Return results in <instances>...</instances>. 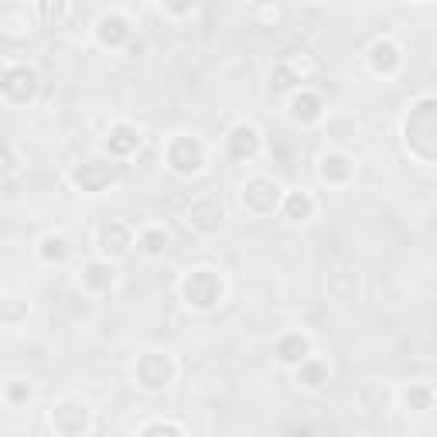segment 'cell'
Segmentation results:
<instances>
[{"label": "cell", "instance_id": "cell-6", "mask_svg": "<svg viewBox=\"0 0 437 437\" xmlns=\"http://www.w3.org/2000/svg\"><path fill=\"white\" fill-rule=\"evenodd\" d=\"M113 181V168H106V164H83L79 171H76V184H83V191H103L106 184Z\"/></svg>", "mask_w": 437, "mask_h": 437}, {"label": "cell", "instance_id": "cell-5", "mask_svg": "<svg viewBox=\"0 0 437 437\" xmlns=\"http://www.w3.org/2000/svg\"><path fill=\"white\" fill-rule=\"evenodd\" d=\"M188 215H191V226H198L202 233H212V229H219V222H222V209H219L212 198L195 202Z\"/></svg>", "mask_w": 437, "mask_h": 437}, {"label": "cell", "instance_id": "cell-21", "mask_svg": "<svg viewBox=\"0 0 437 437\" xmlns=\"http://www.w3.org/2000/svg\"><path fill=\"white\" fill-rule=\"evenodd\" d=\"M140 437H181L175 427H164V424H154V427H147Z\"/></svg>", "mask_w": 437, "mask_h": 437}, {"label": "cell", "instance_id": "cell-8", "mask_svg": "<svg viewBox=\"0 0 437 437\" xmlns=\"http://www.w3.org/2000/svg\"><path fill=\"white\" fill-rule=\"evenodd\" d=\"M257 147H260V137H257L253 127H236L229 134V154L233 158H253Z\"/></svg>", "mask_w": 437, "mask_h": 437}, {"label": "cell", "instance_id": "cell-10", "mask_svg": "<svg viewBox=\"0 0 437 437\" xmlns=\"http://www.w3.org/2000/svg\"><path fill=\"white\" fill-rule=\"evenodd\" d=\"M113 277H116V270L109 263H89L86 273H83V284L92 287V290H106L113 284Z\"/></svg>", "mask_w": 437, "mask_h": 437}, {"label": "cell", "instance_id": "cell-14", "mask_svg": "<svg viewBox=\"0 0 437 437\" xmlns=\"http://www.w3.org/2000/svg\"><path fill=\"white\" fill-rule=\"evenodd\" d=\"M372 65H376L379 72H390V69L396 65V48H393L390 41H379V45L372 48Z\"/></svg>", "mask_w": 437, "mask_h": 437}, {"label": "cell", "instance_id": "cell-9", "mask_svg": "<svg viewBox=\"0 0 437 437\" xmlns=\"http://www.w3.org/2000/svg\"><path fill=\"white\" fill-rule=\"evenodd\" d=\"M99 243H103V250L123 253V250L130 246V233H127L120 222H109V226H103V229H99Z\"/></svg>", "mask_w": 437, "mask_h": 437}, {"label": "cell", "instance_id": "cell-11", "mask_svg": "<svg viewBox=\"0 0 437 437\" xmlns=\"http://www.w3.org/2000/svg\"><path fill=\"white\" fill-rule=\"evenodd\" d=\"M137 144H140V137H137L134 127H116L109 134V151L113 154H130V151H137Z\"/></svg>", "mask_w": 437, "mask_h": 437}, {"label": "cell", "instance_id": "cell-15", "mask_svg": "<svg viewBox=\"0 0 437 437\" xmlns=\"http://www.w3.org/2000/svg\"><path fill=\"white\" fill-rule=\"evenodd\" d=\"M321 175L335 178V181H345V178L352 175V168H349V161H345V158L332 154V158H325V161H321Z\"/></svg>", "mask_w": 437, "mask_h": 437}, {"label": "cell", "instance_id": "cell-18", "mask_svg": "<svg viewBox=\"0 0 437 437\" xmlns=\"http://www.w3.org/2000/svg\"><path fill=\"white\" fill-rule=\"evenodd\" d=\"M294 113H297V120H301V116H304V120H315V116H318V99H315V96H297Z\"/></svg>", "mask_w": 437, "mask_h": 437}, {"label": "cell", "instance_id": "cell-13", "mask_svg": "<svg viewBox=\"0 0 437 437\" xmlns=\"http://www.w3.org/2000/svg\"><path fill=\"white\" fill-rule=\"evenodd\" d=\"M127 34H130V31H127V21H123V17H103V21H99V38H103L106 45H120Z\"/></svg>", "mask_w": 437, "mask_h": 437}, {"label": "cell", "instance_id": "cell-24", "mask_svg": "<svg viewBox=\"0 0 437 437\" xmlns=\"http://www.w3.org/2000/svg\"><path fill=\"white\" fill-rule=\"evenodd\" d=\"M14 171V161H10V151L0 147V175H10Z\"/></svg>", "mask_w": 437, "mask_h": 437}, {"label": "cell", "instance_id": "cell-23", "mask_svg": "<svg viewBox=\"0 0 437 437\" xmlns=\"http://www.w3.org/2000/svg\"><path fill=\"white\" fill-rule=\"evenodd\" d=\"M273 86H277V89H290V86H294V76H290L287 69H280V72L273 76Z\"/></svg>", "mask_w": 437, "mask_h": 437}, {"label": "cell", "instance_id": "cell-2", "mask_svg": "<svg viewBox=\"0 0 437 437\" xmlns=\"http://www.w3.org/2000/svg\"><path fill=\"white\" fill-rule=\"evenodd\" d=\"M168 158H171V168L175 171H198L202 168V147H198V140H191V137H178L175 144H171V151H168Z\"/></svg>", "mask_w": 437, "mask_h": 437}, {"label": "cell", "instance_id": "cell-4", "mask_svg": "<svg viewBox=\"0 0 437 437\" xmlns=\"http://www.w3.org/2000/svg\"><path fill=\"white\" fill-rule=\"evenodd\" d=\"M137 376H140V383H144V386L158 390V386H164V383L171 379V362H168L164 355L151 352V355H144V359H140V365H137Z\"/></svg>", "mask_w": 437, "mask_h": 437}, {"label": "cell", "instance_id": "cell-25", "mask_svg": "<svg viewBox=\"0 0 437 437\" xmlns=\"http://www.w3.org/2000/svg\"><path fill=\"white\" fill-rule=\"evenodd\" d=\"M290 437H308V434H304V431H294V434H290Z\"/></svg>", "mask_w": 437, "mask_h": 437}, {"label": "cell", "instance_id": "cell-16", "mask_svg": "<svg viewBox=\"0 0 437 437\" xmlns=\"http://www.w3.org/2000/svg\"><path fill=\"white\" fill-rule=\"evenodd\" d=\"M311 209H315V205H311L308 195H290V198H287V215H290V219H308Z\"/></svg>", "mask_w": 437, "mask_h": 437}, {"label": "cell", "instance_id": "cell-3", "mask_svg": "<svg viewBox=\"0 0 437 437\" xmlns=\"http://www.w3.org/2000/svg\"><path fill=\"white\" fill-rule=\"evenodd\" d=\"M277 184L273 181H266V178H253L246 188H243V202L253 209V212H273V205H277Z\"/></svg>", "mask_w": 437, "mask_h": 437}, {"label": "cell", "instance_id": "cell-22", "mask_svg": "<svg viewBox=\"0 0 437 437\" xmlns=\"http://www.w3.org/2000/svg\"><path fill=\"white\" fill-rule=\"evenodd\" d=\"M407 403H417L420 410H427V403H431V393H427V390H414V393H407Z\"/></svg>", "mask_w": 437, "mask_h": 437}, {"label": "cell", "instance_id": "cell-1", "mask_svg": "<svg viewBox=\"0 0 437 437\" xmlns=\"http://www.w3.org/2000/svg\"><path fill=\"white\" fill-rule=\"evenodd\" d=\"M219 290H222V284H219V277H215L212 270H195V273L184 280V297H188L195 308H212V304L219 301Z\"/></svg>", "mask_w": 437, "mask_h": 437}, {"label": "cell", "instance_id": "cell-17", "mask_svg": "<svg viewBox=\"0 0 437 437\" xmlns=\"http://www.w3.org/2000/svg\"><path fill=\"white\" fill-rule=\"evenodd\" d=\"M301 383H304V386H311V390H318V386L325 383V365H318V362L301 365Z\"/></svg>", "mask_w": 437, "mask_h": 437}, {"label": "cell", "instance_id": "cell-7", "mask_svg": "<svg viewBox=\"0 0 437 437\" xmlns=\"http://www.w3.org/2000/svg\"><path fill=\"white\" fill-rule=\"evenodd\" d=\"M3 92H10L17 103H24L31 92H34V72L31 69H10L7 76H3Z\"/></svg>", "mask_w": 437, "mask_h": 437}, {"label": "cell", "instance_id": "cell-20", "mask_svg": "<svg viewBox=\"0 0 437 437\" xmlns=\"http://www.w3.org/2000/svg\"><path fill=\"white\" fill-rule=\"evenodd\" d=\"M164 246H168V236H164L161 229H151V233L144 236V250H147V253H161Z\"/></svg>", "mask_w": 437, "mask_h": 437}, {"label": "cell", "instance_id": "cell-19", "mask_svg": "<svg viewBox=\"0 0 437 437\" xmlns=\"http://www.w3.org/2000/svg\"><path fill=\"white\" fill-rule=\"evenodd\" d=\"M41 257H45V260H62V257H65V239H62V236H48Z\"/></svg>", "mask_w": 437, "mask_h": 437}, {"label": "cell", "instance_id": "cell-12", "mask_svg": "<svg viewBox=\"0 0 437 437\" xmlns=\"http://www.w3.org/2000/svg\"><path fill=\"white\" fill-rule=\"evenodd\" d=\"M277 355H280V362H304L308 342H304L301 335H287V339L277 345Z\"/></svg>", "mask_w": 437, "mask_h": 437}]
</instances>
